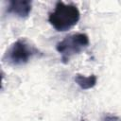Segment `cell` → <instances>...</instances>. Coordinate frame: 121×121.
I'll return each mask as SVG.
<instances>
[{"label": "cell", "instance_id": "6da1fadb", "mask_svg": "<svg viewBox=\"0 0 121 121\" xmlns=\"http://www.w3.org/2000/svg\"><path fill=\"white\" fill-rule=\"evenodd\" d=\"M43 53L26 39L21 38L11 43L6 50L2 60L10 66H20L27 63L33 57L42 56Z\"/></svg>", "mask_w": 121, "mask_h": 121}, {"label": "cell", "instance_id": "7a4b0ae2", "mask_svg": "<svg viewBox=\"0 0 121 121\" xmlns=\"http://www.w3.org/2000/svg\"><path fill=\"white\" fill-rule=\"evenodd\" d=\"M80 19V12L77 6L64 4L62 1L57 2L55 9L49 13L48 22L57 31H67L71 29Z\"/></svg>", "mask_w": 121, "mask_h": 121}, {"label": "cell", "instance_id": "3957f363", "mask_svg": "<svg viewBox=\"0 0 121 121\" xmlns=\"http://www.w3.org/2000/svg\"><path fill=\"white\" fill-rule=\"evenodd\" d=\"M90 43L89 37L85 33H75L66 36L56 44L57 51L60 54L61 61L68 63L74 56L84 51Z\"/></svg>", "mask_w": 121, "mask_h": 121}, {"label": "cell", "instance_id": "277c9868", "mask_svg": "<svg viewBox=\"0 0 121 121\" xmlns=\"http://www.w3.org/2000/svg\"><path fill=\"white\" fill-rule=\"evenodd\" d=\"M32 9V2L28 0H11L9 1L6 12L8 14H12L18 18L28 17Z\"/></svg>", "mask_w": 121, "mask_h": 121}, {"label": "cell", "instance_id": "5b68a950", "mask_svg": "<svg viewBox=\"0 0 121 121\" xmlns=\"http://www.w3.org/2000/svg\"><path fill=\"white\" fill-rule=\"evenodd\" d=\"M97 81V78L95 75H90L88 77L77 74L75 76V82L80 87L82 90H89L95 86Z\"/></svg>", "mask_w": 121, "mask_h": 121}, {"label": "cell", "instance_id": "8992f818", "mask_svg": "<svg viewBox=\"0 0 121 121\" xmlns=\"http://www.w3.org/2000/svg\"><path fill=\"white\" fill-rule=\"evenodd\" d=\"M102 121H121V117L116 116V115L107 114L102 118Z\"/></svg>", "mask_w": 121, "mask_h": 121}]
</instances>
